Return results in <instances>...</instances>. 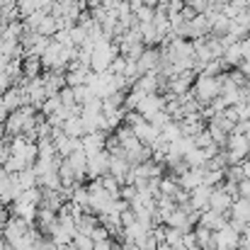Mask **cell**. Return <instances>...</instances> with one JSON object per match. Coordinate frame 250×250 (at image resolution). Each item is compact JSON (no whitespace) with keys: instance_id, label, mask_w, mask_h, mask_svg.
<instances>
[{"instance_id":"obj_14","label":"cell","mask_w":250,"mask_h":250,"mask_svg":"<svg viewBox=\"0 0 250 250\" xmlns=\"http://www.w3.org/2000/svg\"><path fill=\"white\" fill-rule=\"evenodd\" d=\"M71 246H73V250H92L95 243H92V238H90L87 233H81V231H78V233L73 236Z\"/></svg>"},{"instance_id":"obj_13","label":"cell","mask_w":250,"mask_h":250,"mask_svg":"<svg viewBox=\"0 0 250 250\" xmlns=\"http://www.w3.org/2000/svg\"><path fill=\"white\" fill-rule=\"evenodd\" d=\"M182 161L187 163L189 167H202V166H207V156H204V151L202 148H189L185 156H182Z\"/></svg>"},{"instance_id":"obj_9","label":"cell","mask_w":250,"mask_h":250,"mask_svg":"<svg viewBox=\"0 0 250 250\" xmlns=\"http://www.w3.org/2000/svg\"><path fill=\"white\" fill-rule=\"evenodd\" d=\"M12 214L17 216V219H22V221H27L29 226L37 221V204H29V202H12Z\"/></svg>"},{"instance_id":"obj_20","label":"cell","mask_w":250,"mask_h":250,"mask_svg":"<svg viewBox=\"0 0 250 250\" xmlns=\"http://www.w3.org/2000/svg\"><path fill=\"white\" fill-rule=\"evenodd\" d=\"M229 0H209V5H214V7H221V5H226Z\"/></svg>"},{"instance_id":"obj_22","label":"cell","mask_w":250,"mask_h":250,"mask_svg":"<svg viewBox=\"0 0 250 250\" xmlns=\"http://www.w3.org/2000/svg\"><path fill=\"white\" fill-rule=\"evenodd\" d=\"M243 136L248 139V144H250V126H248V129H246V131H243Z\"/></svg>"},{"instance_id":"obj_4","label":"cell","mask_w":250,"mask_h":250,"mask_svg":"<svg viewBox=\"0 0 250 250\" xmlns=\"http://www.w3.org/2000/svg\"><path fill=\"white\" fill-rule=\"evenodd\" d=\"M161 109H166V97H161L158 92H148V95H141V100H139L134 112H139L144 119H151Z\"/></svg>"},{"instance_id":"obj_18","label":"cell","mask_w":250,"mask_h":250,"mask_svg":"<svg viewBox=\"0 0 250 250\" xmlns=\"http://www.w3.org/2000/svg\"><path fill=\"white\" fill-rule=\"evenodd\" d=\"M112 238H107V241H97L95 246H92V250H112Z\"/></svg>"},{"instance_id":"obj_7","label":"cell","mask_w":250,"mask_h":250,"mask_svg":"<svg viewBox=\"0 0 250 250\" xmlns=\"http://www.w3.org/2000/svg\"><path fill=\"white\" fill-rule=\"evenodd\" d=\"M209 194H211V187L209 185H197L194 189H189V204H192V209H197V211H204V209H209Z\"/></svg>"},{"instance_id":"obj_16","label":"cell","mask_w":250,"mask_h":250,"mask_svg":"<svg viewBox=\"0 0 250 250\" xmlns=\"http://www.w3.org/2000/svg\"><path fill=\"white\" fill-rule=\"evenodd\" d=\"M166 243L167 246H180L182 243V231L180 229H172V226H166Z\"/></svg>"},{"instance_id":"obj_8","label":"cell","mask_w":250,"mask_h":250,"mask_svg":"<svg viewBox=\"0 0 250 250\" xmlns=\"http://www.w3.org/2000/svg\"><path fill=\"white\" fill-rule=\"evenodd\" d=\"M226 151L238 153L241 158H246V156H248V151H250L248 139H246L243 134H238V131H231V134L226 136Z\"/></svg>"},{"instance_id":"obj_24","label":"cell","mask_w":250,"mask_h":250,"mask_svg":"<svg viewBox=\"0 0 250 250\" xmlns=\"http://www.w3.org/2000/svg\"><path fill=\"white\" fill-rule=\"evenodd\" d=\"M216 250H231V248H216Z\"/></svg>"},{"instance_id":"obj_15","label":"cell","mask_w":250,"mask_h":250,"mask_svg":"<svg viewBox=\"0 0 250 250\" xmlns=\"http://www.w3.org/2000/svg\"><path fill=\"white\" fill-rule=\"evenodd\" d=\"M134 17H136V22H153V17H156V7L141 5V7L134 12Z\"/></svg>"},{"instance_id":"obj_23","label":"cell","mask_w":250,"mask_h":250,"mask_svg":"<svg viewBox=\"0 0 250 250\" xmlns=\"http://www.w3.org/2000/svg\"><path fill=\"white\" fill-rule=\"evenodd\" d=\"M189 2H192V0H185V5H189Z\"/></svg>"},{"instance_id":"obj_19","label":"cell","mask_w":250,"mask_h":250,"mask_svg":"<svg viewBox=\"0 0 250 250\" xmlns=\"http://www.w3.org/2000/svg\"><path fill=\"white\" fill-rule=\"evenodd\" d=\"M126 2H129V10H131V12H136V10L144 5V0H126Z\"/></svg>"},{"instance_id":"obj_5","label":"cell","mask_w":250,"mask_h":250,"mask_svg":"<svg viewBox=\"0 0 250 250\" xmlns=\"http://www.w3.org/2000/svg\"><path fill=\"white\" fill-rule=\"evenodd\" d=\"M231 204H233V197H231L221 185L211 187V194H209V209H214V211H219V214H229V211H231Z\"/></svg>"},{"instance_id":"obj_3","label":"cell","mask_w":250,"mask_h":250,"mask_svg":"<svg viewBox=\"0 0 250 250\" xmlns=\"http://www.w3.org/2000/svg\"><path fill=\"white\" fill-rule=\"evenodd\" d=\"M161 63H163V56H161V49H156V46H146L144 54L136 59V66H139L141 76L144 73H158Z\"/></svg>"},{"instance_id":"obj_10","label":"cell","mask_w":250,"mask_h":250,"mask_svg":"<svg viewBox=\"0 0 250 250\" xmlns=\"http://www.w3.org/2000/svg\"><path fill=\"white\" fill-rule=\"evenodd\" d=\"M166 226L180 229L182 233H185V231H192V224H189V219H187V211H185V209H180V207H177V209H175V211L166 219Z\"/></svg>"},{"instance_id":"obj_21","label":"cell","mask_w":250,"mask_h":250,"mask_svg":"<svg viewBox=\"0 0 250 250\" xmlns=\"http://www.w3.org/2000/svg\"><path fill=\"white\" fill-rule=\"evenodd\" d=\"M112 250H126L124 246H119V243H112Z\"/></svg>"},{"instance_id":"obj_6","label":"cell","mask_w":250,"mask_h":250,"mask_svg":"<svg viewBox=\"0 0 250 250\" xmlns=\"http://www.w3.org/2000/svg\"><path fill=\"white\" fill-rule=\"evenodd\" d=\"M214 241H216V248H231V250H238V243H241V233L226 224L224 229L214 231Z\"/></svg>"},{"instance_id":"obj_17","label":"cell","mask_w":250,"mask_h":250,"mask_svg":"<svg viewBox=\"0 0 250 250\" xmlns=\"http://www.w3.org/2000/svg\"><path fill=\"white\" fill-rule=\"evenodd\" d=\"M211 144V134H209V129H202L197 136H194V146L197 148H204V146H209Z\"/></svg>"},{"instance_id":"obj_1","label":"cell","mask_w":250,"mask_h":250,"mask_svg":"<svg viewBox=\"0 0 250 250\" xmlns=\"http://www.w3.org/2000/svg\"><path fill=\"white\" fill-rule=\"evenodd\" d=\"M192 95L199 104H209L214 97H219V78L211 76H197V81L192 83Z\"/></svg>"},{"instance_id":"obj_12","label":"cell","mask_w":250,"mask_h":250,"mask_svg":"<svg viewBox=\"0 0 250 250\" xmlns=\"http://www.w3.org/2000/svg\"><path fill=\"white\" fill-rule=\"evenodd\" d=\"M22 71H24V76H27V78H37V76H39V71H42V59H39V56H34V54H27V56H24V61H22Z\"/></svg>"},{"instance_id":"obj_11","label":"cell","mask_w":250,"mask_h":250,"mask_svg":"<svg viewBox=\"0 0 250 250\" xmlns=\"http://www.w3.org/2000/svg\"><path fill=\"white\" fill-rule=\"evenodd\" d=\"M221 59L226 61V66H229V68L241 66V61H243V49H241V42L229 44V46L224 49V56H221Z\"/></svg>"},{"instance_id":"obj_2","label":"cell","mask_w":250,"mask_h":250,"mask_svg":"<svg viewBox=\"0 0 250 250\" xmlns=\"http://www.w3.org/2000/svg\"><path fill=\"white\" fill-rule=\"evenodd\" d=\"M107 172H109V151H107V148H102V151L87 156V172H85V177L97 180V177H102V175H107Z\"/></svg>"}]
</instances>
